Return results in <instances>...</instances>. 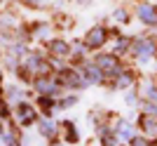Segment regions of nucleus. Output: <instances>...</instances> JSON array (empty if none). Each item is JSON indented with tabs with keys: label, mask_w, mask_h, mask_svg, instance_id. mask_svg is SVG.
<instances>
[{
	"label": "nucleus",
	"mask_w": 157,
	"mask_h": 146,
	"mask_svg": "<svg viewBox=\"0 0 157 146\" xmlns=\"http://www.w3.org/2000/svg\"><path fill=\"white\" fill-rule=\"evenodd\" d=\"M54 75L61 83V87H66V90H82V87L89 85V80L82 75V71H78L73 66H61Z\"/></svg>",
	"instance_id": "f257e3e1"
},
{
	"label": "nucleus",
	"mask_w": 157,
	"mask_h": 146,
	"mask_svg": "<svg viewBox=\"0 0 157 146\" xmlns=\"http://www.w3.org/2000/svg\"><path fill=\"white\" fill-rule=\"evenodd\" d=\"M40 118V111L35 104H28L26 99L19 101L17 106H14V123L21 127V130H26V127H33L35 123H38Z\"/></svg>",
	"instance_id": "f03ea898"
},
{
	"label": "nucleus",
	"mask_w": 157,
	"mask_h": 146,
	"mask_svg": "<svg viewBox=\"0 0 157 146\" xmlns=\"http://www.w3.org/2000/svg\"><path fill=\"white\" fill-rule=\"evenodd\" d=\"M31 87H33L35 94H49V97H56V99H59L61 90H63L54 73H49V75H35L33 83H31Z\"/></svg>",
	"instance_id": "7ed1b4c3"
},
{
	"label": "nucleus",
	"mask_w": 157,
	"mask_h": 146,
	"mask_svg": "<svg viewBox=\"0 0 157 146\" xmlns=\"http://www.w3.org/2000/svg\"><path fill=\"white\" fill-rule=\"evenodd\" d=\"M155 50H157V45H155V40H150V38H136L131 43V52L138 57L141 64H148V59L155 54Z\"/></svg>",
	"instance_id": "20e7f679"
},
{
	"label": "nucleus",
	"mask_w": 157,
	"mask_h": 146,
	"mask_svg": "<svg viewBox=\"0 0 157 146\" xmlns=\"http://www.w3.org/2000/svg\"><path fill=\"white\" fill-rule=\"evenodd\" d=\"M105 40H108V31H105V26H101V24H96V26H92L89 31H87L85 35V47L87 50H101V47L105 45Z\"/></svg>",
	"instance_id": "39448f33"
},
{
	"label": "nucleus",
	"mask_w": 157,
	"mask_h": 146,
	"mask_svg": "<svg viewBox=\"0 0 157 146\" xmlns=\"http://www.w3.org/2000/svg\"><path fill=\"white\" fill-rule=\"evenodd\" d=\"M47 45V54L52 57V59H71V43H66L61 38H52L45 43Z\"/></svg>",
	"instance_id": "423d86ee"
},
{
	"label": "nucleus",
	"mask_w": 157,
	"mask_h": 146,
	"mask_svg": "<svg viewBox=\"0 0 157 146\" xmlns=\"http://www.w3.org/2000/svg\"><path fill=\"white\" fill-rule=\"evenodd\" d=\"M35 127H38L40 137H45L47 141H52L59 137V125L54 123V118H47V116H40L38 123H35Z\"/></svg>",
	"instance_id": "0eeeda50"
},
{
	"label": "nucleus",
	"mask_w": 157,
	"mask_h": 146,
	"mask_svg": "<svg viewBox=\"0 0 157 146\" xmlns=\"http://www.w3.org/2000/svg\"><path fill=\"white\" fill-rule=\"evenodd\" d=\"M136 14H138V19H141V24L157 26V5H152V2H138Z\"/></svg>",
	"instance_id": "6e6552de"
},
{
	"label": "nucleus",
	"mask_w": 157,
	"mask_h": 146,
	"mask_svg": "<svg viewBox=\"0 0 157 146\" xmlns=\"http://www.w3.org/2000/svg\"><path fill=\"white\" fill-rule=\"evenodd\" d=\"M2 144L5 146H24V137H21V127L14 123V120H10V125L5 127V132H2Z\"/></svg>",
	"instance_id": "1a4fd4ad"
},
{
	"label": "nucleus",
	"mask_w": 157,
	"mask_h": 146,
	"mask_svg": "<svg viewBox=\"0 0 157 146\" xmlns=\"http://www.w3.org/2000/svg\"><path fill=\"white\" fill-rule=\"evenodd\" d=\"M2 99H5L10 106H17L19 101L26 99V90L21 85H17V83H10V85L2 87Z\"/></svg>",
	"instance_id": "9d476101"
},
{
	"label": "nucleus",
	"mask_w": 157,
	"mask_h": 146,
	"mask_svg": "<svg viewBox=\"0 0 157 146\" xmlns=\"http://www.w3.org/2000/svg\"><path fill=\"white\" fill-rule=\"evenodd\" d=\"M94 64L103 73H120V66H122L120 59H117V54H98L96 59H94Z\"/></svg>",
	"instance_id": "9b49d317"
},
{
	"label": "nucleus",
	"mask_w": 157,
	"mask_h": 146,
	"mask_svg": "<svg viewBox=\"0 0 157 146\" xmlns=\"http://www.w3.org/2000/svg\"><path fill=\"white\" fill-rule=\"evenodd\" d=\"M35 106H38L40 116L52 118L54 108H59V99H56V97H49V94H38V97H35Z\"/></svg>",
	"instance_id": "f8f14e48"
},
{
	"label": "nucleus",
	"mask_w": 157,
	"mask_h": 146,
	"mask_svg": "<svg viewBox=\"0 0 157 146\" xmlns=\"http://www.w3.org/2000/svg\"><path fill=\"white\" fill-rule=\"evenodd\" d=\"M61 130H63V141L66 144H78L80 141V132H78V127H75L73 120H63V123H61Z\"/></svg>",
	"instance_id": "ddd939ff"
},
{
	"label": "nucleus",
	"mask_w": 157,
	"mask_h": 146,
	"mask_svg": "<svg viewBox=\"0 0 157 146\" xmlns=\"http://www.w3.org/2000/svg\"><path fill=\"white\" fill-rule=\"evenodd\" d=\"M138 125H141V130H143L145 137H150V139L157 137V118L155 116H141Z\"/></svg>",
	"instance_id": "4468645a"
},
{
	"label": "nucleus",
	"mask_w": 157,
	"mask_h": 146,
	"mask_svg": "<svg viewBox=\"0 0 157 146\" xmlns=\"http://www.w3.org/2000/svg\"><path fill=\"white\" fill-rule=\"evenodd\" d=\"M82 75H85L87 80H89V85H92V83H101V80H103V75L105 73L101 71V68L96 66V64H85V66H82Z\"/></svg>",
	"instance_id": "2eb2a0df"
},
{
	"label": "nucleus",
	"mask_w": 157,
	"mask_h": 146,
	"mask_svg": "<svg viewBox=\"0 0 157 146\" xmlns=\"http://www.w3.org/2000/svg\"><path fill=\"white\" fill-rule=\"evenodd\" d=\"M49 33H52V26H49L47 21H35V24L31 26L33 40H47V38H49Z\"/></svg>",
	"instance_id": "dca6fc26"
},
{
	"label": "nucleus",
	"mask_w": 157,
	"mask_h": 146,
	"mask_svg": "<svg viewBox=\"0 0 157 146\" xmlns=\"http://www.w3.org/2000/svg\"><path fill=\"white\" fill-rule=\"evenodd\" d=\"M115 137H117L120 141H131V137H134V127H131V123L120 120L117 127H115Z\"/></svg>",
	"instance_id": "f3484780"
},
{
	"label": "nucleus",
	"mask_w": 157,
	"mask_h": 146,
	"mask_svg": "<svg viewBox=\"0 0 157 146\" xmlns=\"http://www.w3.org/2000/svg\"><path fill=\"white\" fill-rule=\"evenodd\" d=\"M17 26H19V19L14 17V14L10 12H0V31H17Z\"/></svg>",
	"instance_id": "a211bd4d"
},
{
	"label": "nucleus",
	"mask_w": 157,
	"mask_h": 146,
	"mask_svg": "<svg viewBox=\"0 0 157 146\" xmlns=\"http://www.w3.org/2000/svg\"><path fill=\"white\" fill-rule=\"evenodd\" d=\"M141 97H143V101H148V104H155V106H157V85H152V83L143 85V90H141Z\"/></svg>",
	"instance_id": "6ab92c4d"
},
{
	"label": "nucleus",
	"mask_w": 157,
	"mask_h": 146,
	"mask_svg": "<svg viewBox=\"0 0 157 146\" xmlns=\"http://www.w3.org/2000/svg\"><path fill=\"white\" fill-rule=\"evenodd\" d=\"M131 83H134V73H131V71H124V73H117L115 87H117V90H127V87H131Z\"/></svg>",
	"instance_id": "aec40b11"
},
{
	"label": "nucleus",
	"mask_w": 157,
	"mask_h": 146,
	"mask_svg": "<svg viewBox=\"0 0 157 146\" xmlns=\"http://www.w3.org/2000/svg\"><path fill=\"white\" fill-rule=\"evenodd\" d=\"M98 139H101V144L103 146H117V137H115V132H110V130H101V137H98Z\"/></svg>",
	"instance_id": "412c9836"
},
{
	"label": "nucleus",
	"mask_w": 157,
	"mask_h": 146,
	"mask_svg": "<svg viewBox=\"0 0 157 146\" xmlns=\"http://www.w3.org/2000/svg\"><path fill=\"white\" fill-rule=\"evenodd\" d=\"M26 7H31V10H45L47 5H49V0H21Z\"/></svg>",
	"instance_id": "4be33fe9"
},
{
	"label": "nucleus",
	"mask_w": 157,
	"mask_h": 146,
	"mask_svg": "<svg viewBox=\"0 0 157 146\" xmlns=\"http://www.w3.org/2000/svg\"><path fill=\"white\" fill-rule=\"evenodd\" d=\"M78 104V97L75 94H66L63 99H59V108H71V106H75Z\"/></svg>",
	"instance_id": "5701e85b"
},
{
	"label": "nucleus",
	"mask_w": 157,
	"mask_h": 146,
	"mask_svg": "<svg viewBox=\"0 0 157 146\" xmlns=\"http://www.w3.org/2000/svg\"><path fill=\"white\" fill-rule=\"evenodd\" d=\"M127 50H131V40L129 38H120L117 47H115V54H122V52H127Z\"/></svg>",
	"instance_id": "b1692460"
},
{
	"label": "nucleus",
	"mask_w": 157,
	"mask_h": 146,
	"mask_svg": "<svg viewBox=\"0 0 157 146\" xmlns=\"http://www.w3.org/2000/svg\"><path fill=\"white\" fill-rule=\"evenodd\" d=\"M131 146H152L150 144V137H131Z\"/></svg>",
	"instance_id": "393cba45"
},
{
	"label": "nucleus",
	"mask_w": 157,
	"mask_h": 146,
	"mask_svg": "<svg viewBox=\"0 0 157 146\" xmlns=\"http://www.w3.org/2000/svg\"><path fill=\"white\" fill-rule=\"evenodd\" d=\"M113 17H115V21H129V14H127V10H122V7H120V10H115V14H113Z\"/></svg>",
	"instance_id": "a878e982"
},
{
	"label": "nucleus",
	"mask_w": 157,
	"mask_h": 146,
	"mask_svg": "<svg viewBox=\"0 0 157 146\" xmlns=\"http://www.w3.org/2000/svg\"><path fill=\"white\" fill-rule=\"evenodd\" d=\"M127 104H129V106H134V104H136V94H134V92L127 94Z\"/></svg>",
	"instance_id": "bb28decb"
},
{
	"label": "nucleus",
	"mask_w": 157,
	"mask_h": 146,
	"mask_svg": "<svg viewBox=\"0 0 157 146\" xmlns=\"http://www.w3.org/2000/svg\"><path fill=\"white\" fill-rule=\"evenodd\" d=\"M47 146H66V141H61L59 137H56V139H52V141H49Z\"/></svg>",
	"instance_id": "cd10ccee"
},
{
	"label": "nucleus",
	"mask_w": 157,
	"mask_h": 146,
	"mask_svg": "<svg viewBox=\"0 0 157 146\" xmlns=\"http://www.w3.org/2000/svg\"><path fill=\"white\" fill-rule=\"evenodd\" d=\"M5 127H7V125H5V120L0 118V137H2V132H5Z\"/></svg>",
	"instance_id": "c85d7f7f"
},
{
	"label": "nucleus",
	"mask_w": 157,
	"mask_h": 146,
	"mask_svg": "<svg viewBox=\"0 0 157 146\" xmlns=\"http://www.w3.org/2000/svg\"><path fill=\"white\" fill-rule=\"evenodd\" d=\"M2 54H5V47H2V43H0V59H2Z\"/></svg>",
	"instance_id": "c756f323"
},
{
	"label": "nucleus",
	"mask_w": 157,
	"mask_h": 146,
	"mask_svg": "<svg viewBox=\"0 0 157 146\" xmlns=\"http://www.w3.org/2000/svg\"><path fill=\"white\" fill-rule=\"evenodd\" d=\"M0 99H2V78H0Z\"/></svg>",
	"instance_id": "7c9ffc66"
},
{
	"label": "nucleus",
	"mask_w": 157,
	"mask_h": 146,
	"mask_svg": "<svg viewBox=\"0 0 157 146\" xmlns=\"http://www.w3.org/2000/svg\"><path fill=\"white\" fill-rule=\"evenodd\" d=\"M0 78H2V66H0Z\"/></svg>",
	"instance_id": "2f4dec72"
},
{
	"label": "nucleus",
	"mask_w": 157,
	"mask_h": 146,
	"mask_svg": "<svg viewBox=\"0 0 157 146\" xmlns=\"http://www.w3.org/2000/svg\"><path fill=\"white\" fill-rule=\"evenodd\" d=\"M24 146H28V144H24Z\"/></svg>",
	"instance_id": "473e14b6"
}]
</instances>
